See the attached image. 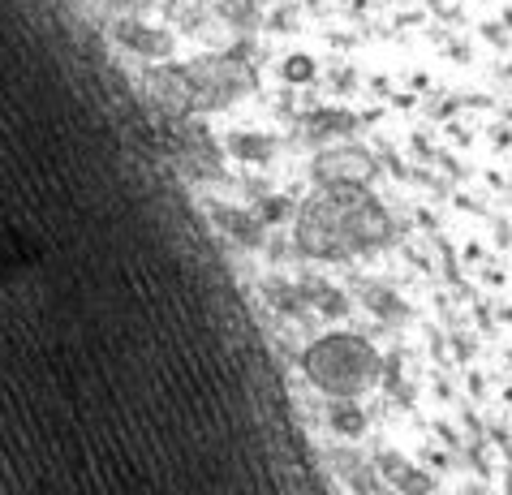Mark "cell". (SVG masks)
<instances>
[{"mask_svg":"<svg viewBox=\"0 0 512 495\" xmlns=\"http://www.w3.org/2000/svg\"><path fill=\"white\" fill-rule=\"evenodd\" d=\"M297 237L310 254L340 259V254L379 246L388 237V216L358 186H327L306 203L302 220H297Z\"/></svg>","mask_w":512,"mask_h":495,"instance_id":"1","label":"cell"},{"mask_svg":"<svg viewBox=\"0 0 512 495\" xmlns=\"http://www.w3.org/2000/svg\"><path fill=\"white\" fill-rule=\"evenodd\" d=\"M371 349H366L362 341H349V336H332V341H319L315 349H310V375L319 379L323 388L332 392H353L366 379V371H371Z\"/></svg>","mask_w":512,"mask_h":495,"instance_id":"2","label":"cell"},{"mask_svg":"<svg viewBox=\"0 0 512 495\" xmlns=\"http://www.w3.org/2000/svg\"><path fill=\"white\" fill-rule=\"evenodd\" d=\"M211 220H216L220 233H229L233 242H241V246L259 242V220H254L250 211H241V207H216V211H211Z\"/></svg>","mask_w":512,"mask_h":495,"instance_id":"4","label":"cell"},{"mask_svg":"<svg viewBox=\"0 0 512 495\" xmlns=\"http://www.w3.org/2000/svg\"><path fill=\"white\" fill-rule=\"evenodd\" d=\"M366 173V160L358 151H332L319 160V177H332L336 186H353V177Z\"/></svg>","mask_w":512,"mask_h":495,"instance_id":"5","label":"cell"},{"mask_svg":"<svg viewBox=\"0 0 512 495\" xmlns=\"http://www.w3.org/2000/svg\"><path fill=\"white\" fill-rule=\"evenodd\" d=\"M112 39L125 48V52H134L142 56V61H168V56L177 52V39L164 31V26H155L147 18H138V13H125V18L112 22Z\"/></svg>","mask_w":512,"mask_h":495,"instance_id":"3","label":"cell"},{"mask_svg":"<svg viewBox=\"0 0 512 495\" xmlns=\"http://www.w3.org/2000/svg\"><path fill=\"white\" fill-rule=\"evenodd\" d=\"M233 151L241 155V160H267V155H272V147H267L263 138H259V143H246V134L233 138Z\"/></svg>","mask_w":512,"mask_h":495,"instance_id":"6","label":"cell"}]
</instances>
